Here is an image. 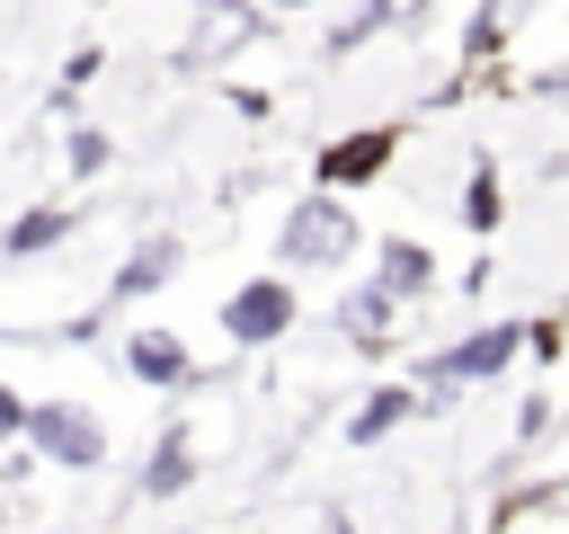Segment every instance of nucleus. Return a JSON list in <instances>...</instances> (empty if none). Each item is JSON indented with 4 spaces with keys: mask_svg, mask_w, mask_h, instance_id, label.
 <instances>
[{
    "mask_svg": "<svg viewBox=\"0 0 569 534\" xmlns=\"http://www.w3.org/2000/svg\"><path fill=\"white\" fill-rule=\"evenodd\" d=\"M436 267H427V249H409V240H391L382 249V294H418Z\"/></svg>",
    "mask_w": 569,
    "mask_h": 534,
    "instance_id": "7",
    "label": "nucleus"
},
{
    "mask_svg": "<svg viewBox=\"0 0 569 534\" xmlns=\"http://www.w3.org/2000/svg\"><path fill=\"white\" fill-rule=\"evenodd\" d=\"M53 231H62V214H53V205H44V214H27V222H18V231H9V249H44V240H53Z\"/></svg>",
    "mask_w": 569,
    "mask_h": 534,
    "instance_id": "12",
    "label": "nucleus"
},
{
    "mask_svg": "<svg viewBox=\"0 0 569 534\" xmlns=\"http://www.w3.org/2000/svg\"><path fill=\"white\" fill-rule=\"evenodd\" d=\"M187 472H196V445H187V436H169V445H160V463L142 472V490H151V498H169V490H187Z\"/></svg>",
    "mask_w": 569,
    "mask_h": 534,
    "instance_id": "8",
    "label": "nucleus"
},
{
    "mask_svg": "<svg viewBox=\"0 0 569 534\" xmlns=\"http://www.w3.org/2000/svg\"><path fill=\"white\" fill-rule=\"evenodd\" d=\"M409 9H418V0H382V9H373V18H409Z\"/></svg>",
    "mask_w": 569,
    "mask_h": 534,
    "instance_id": "13",
    "label": "nucleus"
},
{
    "mask_svg": "<svg viewBox=\"0 0 569 534\" xmlns=\"http://www.w3.org/2000/svg\"><path fill=\"white\" fill-rule=\"evenodd\" d=\"M284 320H293V294H284L276 276L240 285V294H231V312H222V329H231V338H249V347H258V338H284Z\"/></svg>",
    "mask_w": 569,
    "mask_h": 534,
    "instance_id": "2",
    "label": "nucleus"
},
{
    "mask_svg": "<svg viewBox=\"0 0 569 534\" xmlns=\"http://www.w3.org/2000/svg\"><path fill=\"white\" fill-rule=\"evenodd\" d=\"M507 356H516V329H480V338H462L453 356H436L427 374H436V383H462V374H498Z\"/></svg>",
    "mask_w": 569,
    "mask_h": 534,
    "instance_id": "5",
    "label": "nucleus"
},
{
    "mask_svg": "<svg viewBox=\"0 0 569 534\" xmlns=\"http://www.w3.org/2000/svg\"><path fill=\"white\" fill-rule=\"evenodd\" d=\"M347 240H356V222H347L338 205H293V214H284V249H293L302 267H329V258H347Z\"/></svg>",
    "mask_w": 569,
    "mask_h": 534,
    "instance_id": "1",
    "label": "nucleus"
},
{
    "mask_svg": "<svg viewBox=\"0 0 569 534\" xmlns=\"http://www.w3.org/2000/svg\"><path fill=\"white\" fill-rule=\"evenodd\" d=\"M382 160H391V134H356V142H329V151H320V178H329V187H365Z\"/></svg>",
    "mask_w": 569,
    "mask_h": 534,
    "instance_id": "4",
    "label": "nucleus"
},
{
    "mask_svg": "<svg viewBox=\"0 0 569 534\" xmlns=\"http://www.w3.org/2000/svg\"><path fill=\"white\" fill-rule=\"evenodd\" d=\"M400 418H409V392H382V400L356 418V445H373V436H382V427H400Z\"/></svg>",
    "mask_w": 569,
    "mask_h": 534,
    "instance_id": "10",
    "label": "nucleus"
},
{
    "mask_svg": "<svg viewBox=\"0 0 569 534\" xmlns=\"http://www.w3.org/2000/svg\"><path fill=\"white\" fill-rule=\"evenodd\" d=\"M382 320H391V294H382V285H373V294H356V303H347V329H365V338H373V329H382Z\"/></svg>",
    "mask_w": 569,
    "mask_h": 534,
    "instance_id": "11",
    "label": "nucleus"
},
{
    "mask_svg": "<svg viewBox=\"0 0 569 534\" xmlns=\"http://www.w3.org/2000/svg\"><path fill=\"white\" fill-rule=\"evenodd\" d=\"M133 374H142V383H178V374H187V347L151 329V338H133Z\"/></svg>",
    "mask_w": 569,
    "mask_h": 534,
    "instance_id": "6",
    "label": "nucleus"
},
{
    "mask_svg": "<svg viewBox=\"0 0 569 534\" xmlns=\"http://www.w3.org/2000/svg\"><path fill=\"white\" fill-rule=\"evenodd\" d=\"M9 427H18V400H9V392H0V436H9Z\"/></svg>",
    "mask_w": 569,
    "mask_h": 534,
    "instance_id": "14",
    "label": "nucleus"
},
{
    "mask_svg": "<svg viewBox=\"0 0 569 534\" xmlns=\"http://www.w3.org/2000/svg\"><path fill=\"white\" fill-rule=\"evenodd\" d=\"M178 267V249H142V258H124V276H116V294H142V285H160Z\"/></svg>",
    "mask_w": 569,
    "mask_h": 534,
    "instance_id": "9",
    "label": "nucleus"
},
{
    "mask_svg": "<svg viewBox=\"0 0 569 534\" xmlns=\"http://www.w3.org/2000/svg\"><path fill=\"white\" fill-rule=\"evenodd\" d=\"M27 427H36V445H44L53 463H98V454H107V436H98V418H89V409H71V400H53V409H36Z\"/></svg>",
    "mask_w": 569,
    "mask_h": 534,
    "instance_id": "3",
    "label": "nucleus"
}]
</instances>
